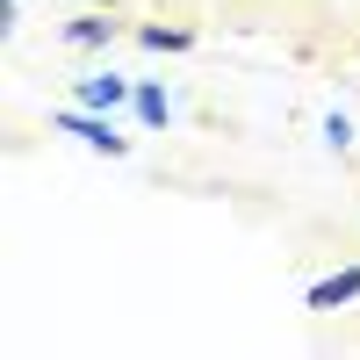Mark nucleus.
I'll use <instances>...</instances> for the list:
<instances>
[{"mask_svg":"<svg viewBox=\"0 0 360 360\" xmlns=\"http://www.w3.org/2000/svg\"><path fill=\"white\" fill-rule=\"evenodd\" d=\"M130 108H137V123H152V130H159V123H166V115H173V108H166V94H159V86H152V79H144V86H137V94H130Z\"/></svg>","mask_w":360,"mask_h":360,"instance_id":"obj_6","label":"nucleus"},{"mask_svg":"<svg viewBox=\"0 0 360 360\" xmlns=\"http://www.w3.org/2000/svg\"><path fill=\"white\" fill-rule=\"evenodd\" d=\"M137 44H144V51H188V44H195V29H188V22H144V29H137Z\"/></svg>","mask_w":360,"mask_h":360,"instance_id":"obj_5","label":"nucleus"},{"mask_svg":"<svg viewBox=\"0 0 360 360\" xmlns=\"http://www.w3.org/2000/svg\"><path fill=\"white\" fill-rule=\"evenodd\" d=\"M51 130H65V137L86 144V152H108V159H123V152H130V137H115L108 115H101V108H79V101H72V108H58V115H51Z\"/></svg>","mask_w":360,"mask_h":360,"instance_id":"obj_1","label":"nucleus"},{"mask_svg":"<svg viewBox=\"0 0 360 360\" xmlns=\"http://www.w3.org/2000/svg\"><path fill=\"white\" fill-rule=\"evenodd\" d=\"M86 8H123V0H86Z\"/></svg>","mask_w":360,"mask_h":360,"instance_id":"obj_9","label":"nucleus"},{"mask_svg":"<svg viewBox=\"0 0 360 360\" xmlns=\"http://www.w3.org/2000/svg\"><path fill=\"white\" fill-rule=\"evenodd\" d=\"M15 22H22V0H0V29L15 37Z\"/></svg>","mask_w":360,"mask_h":360,"instance_id":"obj_8","label":"nucleus"},{"mask_svg":"<svg viewBox=\"0 0 360 360\" xmlns=\"http://www.w3.org/2000/svg\"><path fill=\"white\" fill-rule=\"evenodd\" d=\"M130 94H137V86H130L123 72H86V79L72 86V101H79V108H101V115H108V108H123Z\"/></svg>","mask_w":360,"mask_h":360,"instance_id":"obj_2","label":"nucleus"},{"mask_svg":"<svg viewBox=\"0 0 360 360\" xmlns=\"http://www.w3.org/2000/svg\"><path fill=\"white\" fill-rule=\"evenodd\" d=\"M353 295H360V266H339V274L310 281V295H303V303H310V310H346Z\"/></svg>","mask_w":360,"mask_h":360,"instance_id":"obj_3","label":"nucleus"},{"mask_svg":"<svg viewBox=\"0 0 360 360\" xmlns=\"http://www.w3.org/2000/svg\"><path fill=\"white\" fill-rule=\"evenodd\" d=\"M324 144H332V152H346V144H353V123H346V115L332 108V115H324Z\"/></svg>","mask_w":360,"mask_h":360,"instance_id":"obj_7","label":"nucleus"},{"mask_svg":"<svg viewBox=\"0 0 360 360\" xmlns=\"http://www.w3.org/2000/svg\"><path fill=\"white\" fill-rule=\"evenodd\" d=\"M115 8H86V15H72L65 22V44H79V51H94V44H115Z\"/></svg>","mask_w":360,"mask_h":360,"instance_id":"obj_4","label":"nucleus"}]
</instances>
